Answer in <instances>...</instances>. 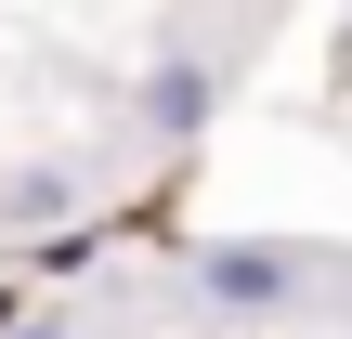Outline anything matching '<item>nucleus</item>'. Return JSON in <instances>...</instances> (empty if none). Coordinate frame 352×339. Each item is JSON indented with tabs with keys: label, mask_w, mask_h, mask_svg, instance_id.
Listing matches in <instances>:
<instances>
[{
	"label": "nucleus",
	"mask_w": 352,
	"mask_h": 339,
	"mask_svg": "<svg viewBox=\"0 0 352 339\" xmlns=\"http://www.w3.org/2000/svg\"><path fill=\"white\" fill-rule=\"evenodd\" d=\"M196 300L209 314H287L300 300V261L287 248H196Z\"/></svg>",
	"instance_id": "nucleus-1"
},
{
	"label": "nucleus",
	"mask_w": 352,
	"mask_h": 339,
	"mask_svg": "<svg viewBox=\"0 0 352 339\" xmlns=\"http://www.w3.org/2000/svg\"><path fill=\"white\" fill-rule=\"evenodd\" d=\"M13 209H26V222H65V209H78V183H65V170H39V183H13Z\"/></svg>",
	"instance_id": "nucleus-3"
},
{
	"label": "nucleus",
	"mask_w": 352,
	"mask_h": 339,
	"mask_svg": "<svg viewBox=\"0 0 352 339\" xmlns=\"http://www.w3.org/2000/svg\"><path fill=\"white\" fill-rule=\"evenodd\" d=\"M0 339H78V327H52V314H39V327H0Z\"/></svg>",
	"instance_id": "nucleus-4"
},
{
	"label": "nucleus",
	"mask_w": 352,
	"mask_h": 339,
	"mask_svg": "<svg viewBox=\"0 0 352 339\" xmlns=\"http://www.w3.org/2000/svg\"><path fill=\"white\" fill-rule=\"evenodd\" d=\"M209 91H222V78H209L196 52H170V65L144 78V118H157V131H209Z\"/></svg>",
	"instance_id": "nucleus-2"
}]
</instances>
